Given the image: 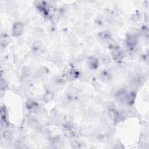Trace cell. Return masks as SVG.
Instances as JSON below:
<instances>
[{"instance_id":"6da1fadb","label":"cell","mask_w":149,"mask_h":149,"mask_svg":"<svg viewBox=\"0 0 149 149\" xmlns=\"http://www.w3.org/2000/svg\"><path fill=\"white\" fill-rule=\"evenodd\" d=\"M23 30V24L22 22H18L14 23L12 27V34L15 37L20 36Z\"/></svg>"},{"instance_id":"7a4b0ae2","label":"cell","mask_w":149,"mask_h":149,"mask_svg":"<svg viewBox=\"0 0 149 149\" xmlns=\"http://www.w3.org/2000/svg\"><path fill=\"white\" fill-rule=\"evenodd\" d=\"M137 42H138L137 37L135 35L130 36L129 37H128L127 38V40H126L127 45L129 47H133L136 46Z\"/></svg>"},{"instance_id":"3957f363","label":"cell","mask_w":149,"mask_h":149,"mask_svg":"<svg viewBox=\"0 0 149 149\" xmlns=\"http://www.w3.org/2000/svg\"><path fill=\"white\" fill-rule=\"evenodd\" d=\"M113 56L116 61H119L122 59V53L119 48H115L113 51Z\"/></svg>"},{"instance_id":"277c9868","label":"cell","mask_w":149,"mask_h":149,"mask_svg":"<svg viewBox=\"0 0 149 149\" xmlns=\"http://www.w3.org/2000/svg\"><path fill=\"white\" fill-rule=\"evenodd\" d=\"M88 66L91 69H96L98 67V62L97 60H96L94 57H90L89 58L87 61Z\"/></svg>"},{"instance_id":"5b68a950","label":"cell","mask_w":149,"mask_h":149,"mask_svg":"<svg viewBox=\"0 0 149 149\" xmlns=\"http://www.w3.org/2000/svg\"><path fill=\"white\" fill-rule=\"evenodd\" d=\"M135 97H136V95H135V93L132 92L126 97V100H127V102L129 105H131L134 103V101L135 100Z\"/></svg>"}]
</instances>
